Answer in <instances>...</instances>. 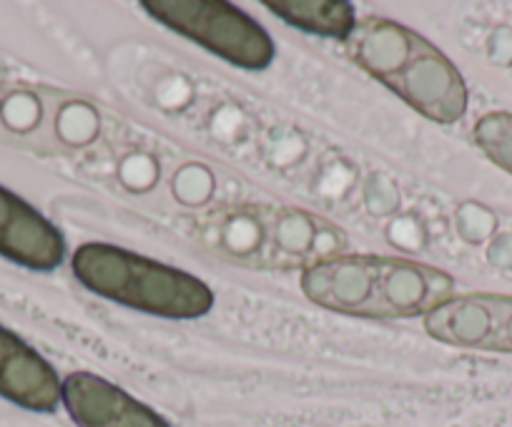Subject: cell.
Wrapping results in <instances>:
<instances>
[{"mask_svg":"<svg viewBox=\"0 0 512 427\" xmlns=\"http://www.w3.org/2000/svg\"><path fill=\"white\" fill-rule=\"evenodd\" d=\"M0 395L31 412H53L61 402V380L51 362L0 327Z\"/></svg>","mask_w":512,"mask_h":427,"instance_id":"obj_9","label":"cell"},{"mask_svg":"<svg viewBox=\"0 0 512 427\" xmlns=\"http://www.w3.org/2000/svg\"><path fill=\"white\" fill-rule=\"evenodd\" d=\"M0 254L33 272H51L66 259L63 234L28 201L0 186Z\"/></svg>","mask_w":512,"mask_h":427,"instance_id":"obj_8","label":"cell"},{"mask_svg":"<svg viewBox=\"0 0 512 427\" xmlns=\"http://www.w3.org/2000/svg\"><path fill=\"white\" fill-rule=\"evenodd\" d=\"M475 141L487 159L512 174V114L495 111L475 124Z\"/></svg>","mask_w":512,"mask_h":427,"instance_id":"obj_11","label":"cell"},{"mask_svg":"<svg viewBox=\"0 0 512 427\" xmlns=\"http://www.w3.org/2000/svg\"><path fill=\"white\" fill-rule=\"evenodd\" d=\"M264 6L277 13L284 23L304 33L347 41L357 26V13L352 3L342 0H267Z\"/></svg>","mask_w":512,"mask_h":427,"instance_id":"obj_10","label":"cell"},{"mask_svg":"<svg viewBox=\"0 0 512 427\" xmlns=\"http://www.w3.org/2000/svg\"><path fill=\"white\" fill-rule=\"evenodd\" d=\"M144 11L179 36L199 43L214 56L244 68L264 71L272 66L274 48L267 28L241 8L221 0H144Z\"/></svg>","mask_w":512,"mask_h":427,"instance_id":"obj_5","label":"cell"},{"mask_svg":"<svg viewBox=\"0 0 512 427\" xmlns=\"http://www.w3.org/2000/svg\"><path fill=\"white\" fill-rule=\"evenodd\" d=\"M432 340L452 347L512 355V297L505 294H460L442 302L425 317Z\"/></svg>","mask_w":512,"mask_h":427,"instance_id":"obj_6","label":"cell"},{"mask_svg":"<svg viewBox=\"0 0 512 427\" xmlns=\"http://www.w3.org/2000/svg\"><path fill=\"white\" fill-rule=\"evenodd\" d=\"M196 237L214 257L251 269H304L342 257L347 234L329 219L297 206L239 204L211 209Z\"/></svg>","mask_w":512,"mask_h":427,"instance_id":"obj_1","label":"cell"},{"mask_svg":"<svg viewBox=\"0 0 512 427\" xmlns=\"http://www.w3.org/2000/svg\"><path fill=\"white\" fill-rule=\"evenodd\" d=\"M73 274L88 292L156 317L196 319L214 307V292L194 274L113 244L78 247Z\"/></svg>","mask_w":512,"mask_h":427,"instance_id":"obj_4","label":"cell"},{"mask_svg":"<svg viewBox=\"0 0 512 427\" xmlns=\"http://www.w3.org/2000/svg\"><path fill=\"white\" fill-rule=\"evenodd\" d=\"M349 58L407 106L435 124H455L467 111V86L455 63L402 23L367 16L344 41Z\"/></svg>","mask_w":512,"mask_h":427,"instance_id":"obj_3","label":"cell"},{"mask_svg":"<svg viewBox=\"0 0 512 427\" xmlns=\"http://www.w3.org/2000/svg\"><path fill=\"white\" fill-rule=\"evenodd\" d=\"M314 304L347 317L410 319L452 297L455 282L442 269L402 257L342 254L302 274Z\"/></svg>","mask_w":512,"mask_h":427,"instance_id":"obj_2","label":"cell"},{"mask_svg":"<svg viewBox=\"0 0 512 427\" xmlns=\"http://www.w3.org/2000/svg\"><path fill=\"white\" fill-rule=\"evenodd\" d=\"M61 402L78 427H171L149 405L91 372H73L61 382Z\"/></svg>","mask_w":512,"mask_h":427,"instance_id":"obj_7","label":"cell"}]
</instances>
